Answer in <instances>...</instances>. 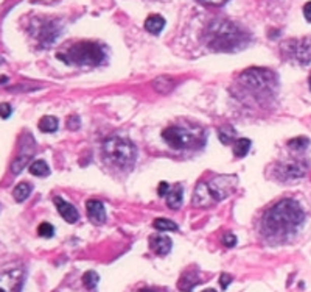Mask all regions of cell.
I'll use <instances>...</instances> for the list:
<instances>
[{
    "mask_svg": "<svg viewBox=\"0 0 311 292\" xmlns=\"http://www.w3.org/2000/svg\"><path fill=\"white\" fill-rule=\"evenodd\" d=\"M140 292H158V290H156V289H142Z\"/></svg>",
    "mask_w": 311,
    "mask_h": 292,
    "instance_id": "d590c367",
    "label": "cell"
},
{
    "mask_svg": "<svg viewBox=\"0 0 311 292\" xmlns=\"http://www.w3.org/2000/svg\"><path fill=\"white\" fill-rule=\"evenodd\" d=\"M23 283V271L16 269L0 272V292H20Z\"/></svg>",
    "mask_w": 311,
    "mask_h": 292,
    "instance_id": "8fae6325",
    "label": "cell"
},
{
    "mask_svg": "<svg viewBox=\"0 0 311 292\" xmlns=\"http://www.w3.org/2000/svg\"><path fill=\"white\" fill-rule=\"evenodd\" d=\"M30 172H32L33 175H36V177H44V175H48L50 169H48V166H47L45 161L36 160V161L30 166Z\"/></svg>",
    "mask_w": 311,
    "mask_h": 292,
    "instance_id": "7402d4cb",
    "label": "cell"
},
{
    "mask_svg": "<svg viewBox=\"0 0 311 292\" xmlns=\"http://www.w3.org/2000/svg\"><path fill=\"white\" fill-rule=\"evenodd\" d=\"M199 283V278L193 272H185L184 277L179 280V289H182L184 292H190L196 284Z\"/></svg>",
    "mask_w": 311,
    "mask_h": 292,
    "instance_id": "ac0fdd59",
    "label": "cell"
},
{
    "mask_svg": "<svg viewBox=\"0 0 311 292\" xmlns=\"http://www.w3.org/2000/svg\"><path fill=\"white\" fill-rule=\"evenodd\" d=\"M39 130L44 133H53L58 130V119L53 116H45L39 120Z\"/></svg>",
    "mask_w": 311,
    "mask_h": 292,
    "instance_id": "d6986e66",
    "label": "cell"
},
{
    "mask_svg": "<svg viewBox=\"0 0 311 292\" xmlns=\"http://www.w3.org/2000/svg\"><path fill=\"white\" fill-rule=\"evenodd\" d=\"M272 174L277 180L287 181L303 177L306 174V167L299 161H282L274 166Z\"/></svg>",
    "mask_w": 311,
    "mask_h": 292,
    "instance_id": "ba28073f",
    "label": "cell"
},
{
    "mask_svg": "<svg viewBox=\"0 0 311 292\" xmlns=\"http://www.w3.org/2000/svg\"><path fill=\"white\" fill-rule=\"evenodd\" d=\"M98 280H100L98 275H97L95 272H92V271L86 272L84 277H83V283H84V286H86L87 289H94V287L97 286Z\"/></svg>",
    "mask_w": 311,
    "mask_h": 292,
    "instance_id": "484cf974",
    "label": "cell"
},
{
    "mask_svg": "<svg viewBox=\"0 0 311 292\" xmlns=\"http://www.w3.org/2000/svg\"><path fill=\"white\" fill-rule=\"evenodd\" d=\"M309 144V141L303 136H299V138H294L291 141H288V145L293 149V150H303L306 149V145Z\"/></svg>",
    "mask_w": 311,
    "mask_h": 292,
    "instance_id": "d4e9b609",
    "label": "cell"
},
{
    "mask_svg": "<svg viewBox=\"0 0 311 292\" xmlns=\"http://www.w3.org/2000/svg\"><path fill=\"white\" fill-rule=\"evenodd\" d=\"M223 244H224L226 247H233V246H235V244H237V237H235V234L226 233L224 237H223Z\"/></svg>",
    "mask_w": 311,
    "mask_h": 292,
    "instance_id": "83f0119b",
    "label": "cell"
},
{
    "mask_svg": "<svg viewBox=\"0 0 311 292\" xmlns=\"http://www.w3.org/2000/svg\"><path fill=\"white\" fill-rule=\"evenodd\" d=\"M251 149V141L246 138H240L233 141V153H235L237 158H243Z\"/></svg>",
    "mask_w": 311,
    "mask_h": 292,
    "instance_id": "ffe728a7",
    "label": "cell"
},
{
    "mask_svg": "<svg viewBox=\"0 0 311 292\" xmlns=\"http://www.w3.org/2000/svg\"><path fill=\"white\" fill-rule=\"evenodd\" d=\"M103 156L109 164L118 169H129L136 163L137 149L129 139L114 136L103 144Z\"/></svg>",
    "mask_w": 311,
    "mask_h": 292,
    "instance_id": "3957f363",
    "label": "cell"
},
{
    "mask_svg": "<svg viewBox=\"0 0 311 292\" xmlns=\"http://www.w3.org/2000/svg\"><path fill=\"white\" fill-rule=\"evenodd\" d=\"M30 192H32V184L28 183H19L14 191H13V196L17 202H23V200H27V197L30 196Z\"/></svg>",
    "mask_w": 311,
    "mask_h": 292,
    "instance_id": "44dd1931",
    "label": "cell"
},
{
    "mask_svg": "<svg viewBox=\"0 0 311 292\" xmlns=\"http://www.w3.org/2000/svg\"><path fill=\"white\" fill-rule=\"evenodd\" d=\"M86 209H87V216L90 219L92 224L101 225L106 222V209L105 205H103L100 200H87L86 203Z\"/></svg>",
    "mask_w": 311,
    "mask_h": 292,
    "instance_id": "7c38bea8",
    "label": "cell"
},
{
    "mask_svg": "<svg viewBox=\"0 0 311 292\" xmlns=\"http://www.w3.org/2000/svg\"><path fill=\"white\" fill-rule=\"evenodd\" d=\"M182 192H184V191H182V186H180V184L174 186V188L168 192L167 203H168L170 208L177 209L180 205H182Z\"/></svg>",
    "mask_w": 311,
    "mask_h": 292,
    "instance_id": "2e32d148",
    "label": "cell"
},
{
    "mask_svg": "<svg viewBox=\"0 0 311 292\" xmlns=\"http://www.w3.org/2000/svg\"><path fill=\"white\" fill-rule=\"evenodd\" d=\"M283 50L300 64H308L311 63V38L287 41L283 44Z\"/></svg>",
    "mask_w": 311,
    "mask_h": 292,
    "instance_id": "8992f818",
    "label": "cell"
},
{
    "mask_svg": "<svg viewBox=\"0 0 311 292\" xmlns=\"http://www.w3.org/2000/svg\"><path fill=\"white\" fill-rule=\"evenodd\" d=\"M205 42L213 50L232 52L246 45L247 35L235 23L227 20H215L205 32Z\"/></svg>",
    "mask_w": 311,
    "mask_h": 292,
    "instance_id": "7a4b0ae2",
    "label": "cell"
},
{
    "mask_svg": "<svg viewBox=\"0 0 311 292\" xmlns=\"http://www.w3.org/2000/svg\"><path fill=\"white\" fill-rule=\"evenodd\" d=\"M11 113H13V110H11L10 103H0V117L8 119L11 116Z\"/></svg>",
    "mask_w": 311,
    "mask_h": 292,
    "instance_id": "f1b7e54d",
    "label": "cell"
},
{
    "mask_svg": "<svg viewBox=\"0 0 311 292\" xmlns=\"http://www.w3.org/2000/svg\"><path fill=\"white\" fill-rule=\"evenodd\" d=\"M230 281H232V277H230V275H227V274H223V275H221V287H223V289H226Z\"/></svg>",
    "mask_w": 311,
    "mask_h": 292,
    "instance_id": "d6a6232c",
    "label": "cell"
},
{
    "mask_svg": "<svg viewBox=\"0 0 311 292\" xmlns=\"http://www.w3.org/2000/svg\"><path fill=\"white\" fill-rule=\"evenodd\" d=\"M238 180L237 177L233 175H220L216 178H213L209 184V191L212 194V197H215L216 200H223L226 197H229L230 194L233 192V189L237 188Z\"/></svg>",
    "mask_w": 311,
    "mask_h": 292,
    "instance_id": "9c48e42d",
    "label": "cell"
},
{
    "mask_svg": "<svg viewBox=\"0 0 311 292\" xmlns=\"http://www.w3.org/2000/svg\"><path fill=\"white\" fill-rule=\"evenodd\" d=\"M8 82V77H5V75H0V85H5Z\"/></svg>",
    "mask_w": 311,
    "mask_h": 292,
    "instance_id": "e575fe53",
    "label": "cell"
},
{
    "mask_svg": "<svg viewBox=\"0 0 311 292\" xmlns=\"http://www.w3.org/2000/svg\"><path fill=\"white\" fill-rule=\"evenodd\" d=\"M33 36L42 44V45H50L56 38H58V29L53 22L50 20H35L33 29H32Z\"/></svg>",
    "mask_w": 311,
    "mask_h": 292,
    "instance_id": "30bf717a",
    "label": "cell"
},
{
    "mask_svg": "<svg viewBox=\"0 0 311 292\" xmlns=\"http://www.w3.org/2000/svg\"><path fill=\"white\" fill-rule=\"evenodd\" d=\"M201 2H204V4H209V5H221V4H224L226 0H201Z\"/></svg>",
    "mask_w": 311,
    "mask_h": 292,
    "instance_id": "836d02e7",
    "label": "cell"
},
{
    "mask_svg": "<svg viewBox=\"0 0 311 292\" xmlns=\"http://www.w3.org/2000/svg\"><path fill=\"white\" fill-rule=\"evenodd\" d=\"M28 160H30V155H20V156H17V158L11 163V172H13V174H19L20 170L25 167V164L28 163Z\"/></svg>",
    "mask_w": 311,
    "mask_h": 292,
    "instance_id": "cb8c5ba5",
    "label": "cell"
},
{
    "mask_svg": "<svg viewBox=\"0 0 311 292\" xmlns=\"http://www.w3.org/2000/svg\"><path fill=\"white\" fill-rule=\"evenodd\" d=\"M209 197H212V194L209 191V186H205L204 183H201L198 188H196V192H195V205H199V206H204V205H209Z\"/></svg>",
    "mask_w": 311,
    "mask_h": 292,
    "instance_id": "e0dca14e",
    "label": "cell"
},
{
    "mask_svg": "<svg viewBox=\"0 0 311 292\" xmlns=\"http://www.w3.org/2000/svg\"><path fill=\"white\" fill-rule=\"evenodd\" d=\"M303 16H305V19H306L308 22H311V2L305 4V7H303Z\"/></svg>",
    "mask_w": 311,
    "mask_h": 292,
    "instance_id": "1f68e13d",
    "label": "cell"
},
{
    "mask_svg": "<svg viewBox=\"0 0 311 292\" xmlns=\"http://www.w3.org/2000/svg\"><path fill=\"white\" fill-rule=\"evenodd\" d=\"M168 192H170V184H168V183H165V181H162V183L159 184L158 194H159L161 197H165V196H168Z\"/></svg>",
    "mask_w": 311,
    "mask_h": 292,
    "instance_id": "f546056e",
    "label": "cell"
},
{
    "mask_svg": "<svg viewBox=\"0 0 311 292\" xmlns=\"http://www.w3.org/2000/svg\"><path fill=\"white\" fill-rule=\"evenodd\" d=\"M240 82L246 89L258 94L268 91L272 85H275V75L266 69H249L241 74Z\"/></svg>",
    "mask_w": 311,
    "mask_h": 292,
    "instance_id": "5b68a950",
    "label": "cell"
},
{
    "mask_svg": "<svg viewBox=\"0 0 311 292\" xmlns=\"http://www.w3.org/2000/svg\"><path fill=\"white\" fill-rule=\"evenodd\" d=\"M53 233H55V228H53V225H50L48 222L41 224L39 228H38V234L42 236V237H51V236H53Z\"/></svg>",
    "mask_w": 311,
    "mask_h": 292,
    "instance_id": "4316f807",
    "label": "cell"
},
{
    "mask_svg": "<svg viewBox=\"0 0 311 292\" xmlns=\"http://www.w3.org/2000/svg\"><path fill=\"white\" fill-rule=\"evenodd\" d=\"M149 247L156 255L165 256L171 250V239L168 236H162V234L152 236V237H149Z\"/></svg>",
    "mask_w": 311,
    "mask_h": 292,
    "instance_id": "5bb4252c",
    "label": "cell"
},
{
    "mask_svg": "<svg viewBox=\"0 0 311 292\" xmlns=\"http://www.w3.org/2000/svg\"><path fill=\"white\" fill-rule=\"evenodd\" d=\"M154 228L159 230V231H176L177 225L173 221H168V219H156Z\"/></svg>",
    "mask_w": 311,
    "mask_h": 292,
    "instance_id": "603a6c76",
    "label": "cell"
},
{
    "mask_svg": "<svg viewBox=\"0 0 311 292\" xmlns=\"http://www.w3.org/2000/svg\"><path fill=\"white\" fill-rule=\"evenodd\" d=\"M53 202H55V205H56L59 214L63 216V219H64L66 222H69V224H75V222L78 221V219H80V214H78L76 208H75L72 203L66 202L63 197H55Z\"/></svg>",
    "mask_w": 311,
    "mask_h": 292,
    "instance_id": "4fadbf2b",
    "label": "cell"
},
{
    "mask_svg": "<svg viewBox=\"0 0 311 292\" xmlns=\"http://www.w3.org/2000/svg\"><path fill=\"white\" fill-rule=\"evenodd\" d=\"M309 88H311V77H309Z\"/></svg>",
    "mask_w": 311,
    "mask_h": 292,
    "instance_id": "74e56055",
    "label": "cell"
},
{
    "mask_svg": "<svg viewBox=\"0 0 311 292\" xmlns=\"http://www.w3.org/2000/svg\"><path fill=\"white\" fill-rule=\"evenodd\" d=\"M67 127L72 128V130H76L78 127H80V124H78V117H76V116L69 117V120H67Z\"/></svg>",
    "mask_w": 311,
    "mask_h": 292,
    "instance_id": "4dcf8cb0",
    "label": "cell"
},
{
    "mask_svg": "<svg viewBox=\"0 0 311 292\" xmlns=\"http://www.w3.org/2000/svg\"><path fill=\"white\" fill-rule=\"evenodd\" d=\"M165 27V19L159 14H151L146 17L145 20V29L146 32L152 33V35H159Z\"/></svg>",
    "mask_w": 311,
    "mask_h": 292,
    "instance_id": "9a60e30c",
    "label": "cell"
},
{
    "mask_svg": "<svg viewBox=\"0 0 311 292\" xmlns=\"http://www.w3.org/2000/svg\"><path fill=\"white\" fill-rule=\"evenodd\" d=\"M58 58L67 64L75 66H98L105 61L106 55L103 47L95 42H76L66 52L58 54Z\"/></svg>",
    "mask_w": 311,
    "mask_h": 292,
    "instance_id": "277c9868",
    "label": "cell"
},
{
    "mask_svg": "<svg viewBox=\"0 0 311 292\" xmlns=\"http://www.w3.org/2000/svg\"><path fill=\"white\" fill-rule=\"evenodd\" d=\"M305 221V213L296 200L285 199L275 203L263 217V231L274 239L290 237Z\"/></svg>",
    "mask_w": 311,
    "mask_h": 292,
    "instance_id": "6da1fadb",
    "label": "cell"
},
{
    "mask_svg": "<svg viewBox=\"0 0 311 292\" xmlns=\"http://www.w3.org/2000/svg\"><path fill=\"white\" fill-rule=\"evenodd\" d=\"M202 292H216L215 289H205V290H202Z\"/></svg>",
    "mask_w": 311,
    "mask_h": 292,
    "instance_id": "8d00e7d4",
    "label": "cell"
},
{
    "mask_svg": "<svg viewBox=\"0 0 311 292\" xmlns=\"http://www.w3.org/2000/svg\"><path fill=\"white\" fill-rule=\"evenodd\" d=\"M164 141L170 145L171 149H189L192 147V144H193V139L195 136L187 131L185 128H180V127H170L164 131L162 135Z\"/></svg>",
    "mask_w": 311,
    "mask_h": 292,
    "instance_id": "52a82bcc",
    "label": "cell"
}]
</instances>
